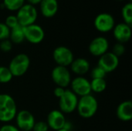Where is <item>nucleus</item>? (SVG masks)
Returning a JSON list of instances; mask_svg holds the SVG:
<instances>
[{"label": "nucleus", "instance_id": "1", "mask_svg": "<svg viewBox=\"0 0 132 131\" xmlns=\"http://www.w3.org/2000/svg\"><path fill=\"white\" fill-rule=\"evenodd\" d=\"M17 106L14 98L7 93H0V121L9 123L15 119Z\"/></svg>", "mask_w": 132, "mask_h": 131}, {"label": "nucleus", "instance_id": "2", "mask_svg": "<svg viewBox=\"0 0 132 131\" xmlns=\"http://www.w3.org/2000/svg\"><path fill=\"white\" fill-rule=\"evenodd\" d=\"M97 109L98 102L93 95L89 94L78 99L77 110L81 117L84 119L93 117L96 114Z\"/></svg>", "mask_w": 132, "mask_h": 131}, {"label": "nucleus", "instance_id": "3", "mask_svg": "<svg viewBox=\"0 0 132 131\" xmlns=\"http://www.w3.org/2000/svg\"><path fill=\"white\" fill-rule=\"evenodd\" d=\"M30 66V59L25 53H19L14 56L9 63L8 68L13 77H20L26 74Z\"/></svg>", "mask_w": 132, "mask_h": 131}, {"label": "nucleus", "instance_id": "4", "mask_svg": "<svg viewBox=\"0 0 132 131\" xmlns=\"http://www.w3.org/2000/svg\"><path fill=\"white\" fill-rule=\"evenodd\" d=\"M16 17L19 25L26 27L34 24L37 19L38 12L34 5L30 4H24L16 13Z\"/></svg>", "mask_w": 132, "mask_h": 131}, {"label": "nucleus", "instance_id": "5", "mask_svg": "<svg viewBox=\"0 0 132 131\" xmlns=\"http://www.w3.org/2000/svg\"><path fill=\"white\" fill-rule=\"evenodd\" d=\"M78 97L70 90H66L63 95L59 99L60 110L65 113H71L77 110Z\"/></svg>", "mask_w": 132, "mask_h": 131}, {"label": "nucleus", "instance_id": "6", "mask_svg": "<svg viewBox=\"0 0 132 131\" xmlns=\"http://www.w3.org/2000/svg\"><path fill=\"white\" fill-rule=\"evenodd\" d=\"M51 77L54 83L60 87L66 88L70 86L71 82L70 71L67 67L56 66H55L51 73Z\"/></svg>", "mask_w": 132, "mask_h": 131}, {"label": "nucleus", "instance_id": "7", "mask_svg": "<svg viewBox=\"0 0 132 131\" xmlns=\"http://www.w3.org/2000/svg\"><path fill=\"white\" fill-rule=\"evenodd\" d=\"M53 58L57 66L65 67L70 66L74 59L73 52L64 46H60L53 50Z\"/></svg>", "mask_w": 132, "mask_h": 131}, {"label": "nucleus", "instance_id": "8", "mask_svg": "<svg viewBox=\"0 0 132 131\" xmlns=\"http://www.w3.org/2000/svg\"><path fill=\"white\" fill-rule=\"evenodd\" d=\"M15 119L16 127L20 131H32L36 123L33 114L27 110L18 111Z\"/></svg>", "mask_w": 132, "mask_h": 131}, {"label": "nucleus", "instance_id": "9", "mask_svg": "<svg viewBox=\"0 0 132 131\" xmlns=\"http://www.w3.org/2000/svg\"><path fill=\"white\" fill-rule=\"evenodd\" d=\"M94 24L97 31L106 33L113 30L115 25V20L112 15L107 12H103L96 16Z\"/></svg>", "mask_w": 132, "mask_h": 131}, {"label": "nucleus", "instance_id": "10", "mask_svg": "<svg viewBox=\"0 0 132 131\" xmlns=\"http://www.w3.org/2000/svg\"><path fill=\"white\" fill-rule=\"evenodd\" d=\"M23 32L25 39L32 44L40 43L45 37V32L43 29L35 23L23 27Z\"/></svg>", "mask_w": 132, "mask_h": 131}, {"label": "nucleus", "instance_id": "11", "mask_svg": "<svg viewBox=\"0 0 132 131\" xmlns=\"http://www.w3.org/2000/svg\"><path fill=\"white\" fill-rule=\"evenodd\" d=\"M71 91L77 97H84L91 94L90 81L82 76H77L70 82Z\"/></svg>", "mask_w": 132, "mask_h": 131}, {"label": "nucleus", "instance_id": "12", "mask_svg": "<svg viewBox=\"0 0 132 131\" xmlns=\"http://www.w3.org/2000/svg\"><path fill=\"white\" fill-rule=\"evenodd\" d=\"M46 122L50 129L56 131L64 129L67 121L64 113L60 110H53L48 113Z\"/></svg>", "mask_w": 132, "mask_h": 131}, {"label": "nucleus", "instance_id": "13", "mask_svg": "<svg viewBox=\"0 0 132 131\" xmlns=\"http://www.w3.org/2000/svg\"><path fill=\"white\" fill-rule=\"evenodd\" d=\"M109 49V42L104 36H97L94 38L89 44L88 49L90 53L94 56L100 57Z\"/></svg>", "mask_w": 132, "mask_h": 131}, {"label": "nucleus", "instance_id": "14", "mask_svg": "<svg viewBox=\"0 0 132 131\" xmlns=\"http://www.w3.org/2000/svg\"><path fill=\"white\" fill-rule=\"evenodd\" d=\"M119 65V58L111 52H107L99 57L98 64L107 73L114 71Z\"/></svg>", "mask_w": 132, "mask_h": 131}, {"label": "nucleus", "instance_id": "15", "mask_svg": "<svg viewBox=\"0 0 132 131\" xmlns=\"http://www.w3.org/2000/svg\"><path fill=\"white\" fill-rule=\"evenodd\" d=\"M113 34L118 42L124 44L131 39V26L125 22L115 25L113 29Z\"/></svg>", "mask_w": 132, "mask_h": 131}, {"label": "nucleus", "instance_id": "16", "mask_svg": "<svg viewBox=\"0 0 132 131\" xmlns=\"http://www.w3.org/2000/svg\"><path fill=\"white\" fill-rule=\"evenodd\" d=\"M39 6L41 14L46 18L53 17L57 13L59 8L57 0H42Z\"/></svg>", "mask_w": 132, "mask_h": 131}, {"label": "nucleus", "instance_id": "17", "mask_svg": "<svg viewBox=\"0 0 132 131\" xmlns=\"http://www.w3.org/2000/svg\"><path fill=\"white\" fill-rule=\"evenodd\" d=\"M117 117L124 122H128L132 119V103L131 100H126L121 103L116 110Z\"/></svg>", "mask_w": 132, "mask_h": 131}, {"label": "nucleus", "instance_id": "18", "mask_svg": "<svg viewBox=\"0 0 132 131\" xmlns=\"http://www.w3.org/2000/svg\"><path fill=\"white\" fill-rule=\"evenodd\" d=\"M70 66L73 73L83 76V75L88 73L90 69V63L84 58H77L73 59Z\"/></svg>", "mask_w": 132, "mask_h": 131}, {"label": "nucleus", "instance_id": "19", "mask_svg": "<svg viewBox=\"0 0 132 131\" xmlns=\"http://www.w3.org/2000/svg\"><path fill=\"white\" fill-rule=\"evenodd\" d=\"M10 41L15 44H20L25 40V36L23 32V27L18 25L12 29H10L9 34Z\"/></svg>", "mask_w": 132, "mask_h": 131}, {"label": "nucleus", "instance_id": "20", "mask_svg": "<svg viewBox=\"0 0 132 131\" xmlns=\"http://www.w3.org/2000/svg\"><path fill=\"white\" fill-rule=\"evenodd\" d=\"M91 92L100 93L104 92L107 88V82L105 79H92L90 81Z\"/></svg>", "mask_w": 132, "mask_h": 131}, {"label": "nucleus", "instance_id": "21", "mask_svg": "<svg viewBox=\"0 0 132 131\" xmlns=\"http://www.w3.org/2000/svg\"><path fill=\"white\" fill-rule=\"evenodd\" d=\"M26 0H3L2 5L5 8L14 12L18 11L24 4Z\"/></svg>", "mask_w": 132, "mask_h": 131}, {"label": "nucleus", "instance_id": "22", "mask_svg": "<svg viewBox=\"0 0 132 131\" xmlns=\"http://www.w3.org/2000/svg\"><path fill=\"white\" fill-rule=\"evenodd\" d=\"M121 15L124 20V22L128 24V25H132V3L128 2L125 4L121 10Z\"/></svg>", "mask_w": 132, "mask_h": 131}, {"label": "nucleus", "instance_id": "23", "mask_svg": "<svg viewBox=\"0 0 132 131\" xmlns=\"http://www.w3.org/2000/svg\"><path fill=\"white\" fill-rule=\"evenodd\" d=\"M13 78L9 69L6 66H0V83L5 84L9 83Z\"/></svg>", "mask_w": 132, "mask_h": 131}, {"label": "nucleus", "instance_id": "24", "mask_svg": "<svg viewBox=\"0 0 132 131\" xmlns=\"http://www.w3.org/2000/svg\"><path fill=\"white\" fill-rule=\"evenodd\" d=\"M107 73L101 68L99 66L93 68L91 70V77L92 79H105Z\"/></svg>", "mask_w": 132, "mask_h": 131}, {"label": "nucleus", "instance_id": "25", "mask_svg": "<svg viewBox=\"0 0 132 131\" xmlns=\"http://www.w3.org/2000/svg\"><path fill=\"white\" fill-rule=\"evenodd\" d=\"M5 24L9 29H12L19 25L17 17L15 15H10L7 16L5 19Z\"/></svg>", "mask_w": 132, "mask_h": 131}, {"label": "nucleus", "instance_id": "26", "mask_svg": "<svg viewBox=\"0 0 132 131\" xmlns=\"http://www.w3.org/2000/svg\"><path fill=\"white\" fill-rule=\"evenodd\" d=\"M111 53H114L116 56H118L119 58L120 56H121L125 53V45L123 43L117 42L114 46L113 50H112Z\"/></svg>", "mask_w": 132, "mask_h": 131}, {"label": "nucleus", "instance_id": "27", "mask_svg": "<svg viewBox=\"0 0 132 131\" xmlns=\"http://www.w3.org/2000/svg\"><path fill=\"white\" fill-rule=\"evenodd\" d=\"M10 29L5 25V23L0 22V41L9 38Z\"/></svg>", "mask_w": 132, "mask_h": 131}, {"label": "nucleus", "instance_id": "28", "mask_svg": "<svg viewBox=\"0 0 132 131\" xmlns=\"http://www.w3.org/2000/svg\"><path fill=\"white\" fill-rule=\"evenodd\" d=\"M12 49V42L9 39H4L0 42V50L4 53H9Z\"/></svg>", "mask_w": 132, "mask_h": 131}, {"label": "nucleus", "instance_id": "29", "mask_svg": "<svg viewBox=\"0 0 132 131\" xmlns=\"http://www.w3.org/2000/svg\"><path fill=\"white\" fill-rule=\"evenodd\" d=\"M49 129L46 121H38L35 123L32 131H48Z\"/></svg>", "mask_w": 132, "mask_h": 131}, {"label": "nucleus", "instance_id": "30", "mask_svg": "<svg viewBox=\"0 0 132 131\" xmlns=\"http://www.w3.org/2000/svg\"><path fill=\"white\" fill-rule=\"evenodd\" d=\"M0 131H20L18 127L12 124H5L0 127Z\"/></svg>", "mask_w": 132, "mask_h": 131}, {"label": "nucleus", "instance_id": "31", "mask_svg": "<svg viewBox=\"0 0 132 131\" xmlns=\"http://www.w3.org/2000/svg\"><path fill=\"white\" fill-rule=\"evenodd\" d=\"M66 89L63 88V87H60V86H56L53 91V93H54V96L56 97H57L58 99H60L64 93Z\"/></svg>", "mask_w": 132, "mask_h": 131}, {"label": "nucleus", "instance_id": "32", "mask_svg": "<svg viewBox=\"0 0 132 131\" xmlns=\"http://www.w3.org/2000/svg\"><path fill=\"white\" fill-rule=\"evenodd\" d=\"M28 2V4H30L32 5H39L42 0H26Z\"/></svg>", "mask_w": 132, "mask_h": 131}, {"label": "nucleus", "instance_id": "33", "mask_svg": "<svg viewBox=\"0 0 132 131\" xmlns=\"http://www.w3.org/2000/svg\"><path fill=\"white\" fill-rule=\"evenodd\" d=\"M56 131H69V130H65V129H62V130H56Z\"/></svg>", "mask_w": 132, "mask_h": 131}, {"label": "nucleus", "instance_id": "34", "mask_svg": "<svg viewBox=\"0 0 132 131\" xmlns=\"http://www.w3.org/2000/svg\"><path fill=\"white\" fill-rule=\"evenodd\" d=\"M118 1H124V0H118Z\"/></svg>", "mask_w": 132, "mask_h": 131}]
</instances>
